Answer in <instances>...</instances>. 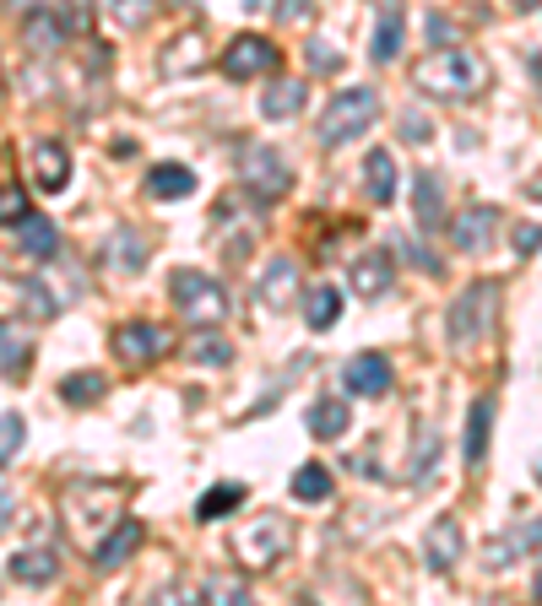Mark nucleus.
I'll return each mask as SVG.
<instances>
[{"instance_id":"1","label":"nucleus","mask_w":542,"mask_h":606,"mask_svg":"<svg viewBox=\"0 0 542 606\" xmlns=\"http://www.w3.org/2000/svg\"><path fill=\"white\" fill-rule=\"evenodd\" d=\"M489 81H494L489 60L466 43H440L434 54H423L413 66V87L434 103H472L489 92Z\"/></svg>"},{"instance_id":"45","label":"nucleus","mask_w":542,"mask_h":606,"mask_svg":"<svg viewBox=\"0 0 542 606\" xmlns=\"http://www.w3.org/2000/svg\"><path fill=\"white\" fill-rule=\"evenodd\" d=\"M428 33L440 43H451V22H445V17H428Z\"/></svg>"},{"instance_id":"50","label":"nucleus","mask_w":542,"mask_h":606,"mask_svg":"<svg viewBox=\"0 0 542 606\" xmlns=\"http://www.w3.org/2000/svg\"><path fill=\"white\" fill-rule=\"evenodd\" d=\"M0 103H6V81H0Z\"/></svg>"},{"instance_id":"41","label":"nucleus","mask_w":542,"mask_h":606,"mask_svg":"<svg viewBox=\"0 0 542 606\" xmlns=\"http://www.w3.org/2000/svg\"><path fill=\"white\" fill-rule=\"evenodd\" d=\"M185 60H190L196 71H201V60H207V54H201V39H190V33H185V39H179V49H174V54L164 60L168 77H179V71H185Z\"/></svg>"},{"instance_id":"7","label":"nucleus","mask_w":542,"mask_h":606,"mask_svg":"<svg viewBox=\"0 0 542 606\" xmlns=\"http://www.w3.org/2000/svg\"><path fill=\"white\" fill-rule=\"evenodd\" d=\"M223 77L228 81H250V77H277L283 71V54H277V43L260 39V33H239V39L223 49Z\"/></svg>"},{"instance_id":"24","label":"nucleus","mask_w":542,"mask_h":606,"mask_svg":"<svg viewBox=\"0 0 542 606\" xmlns=\"http://www.w3.org/2000/svg\"><path fill=\"white\" fill-rule=\"evenodd\" d=\"M104 260H109L115 271H126V277H136V271L147 266V239H141L136 228H115V234L104 239Z\"/></svg>"},{"instance_id":"37","label":"nucleus","mask_w":542,"mask_h":606,"mask_svg":"<svg viewBox=\"0 0 542 606\" xmlns=\"http://www.w3.org/2000/svg\"><path fill=\"white\" fill-rule=\"evenodd\" d=\"M434 460H440V434H434V428H417V455H407V471H413V483H428Z\"/></svg>"},{"instance_id":"19","label":"nucleus","mask_w":542,"mask_h":606,"mask_svg":"<svg viewBox=\"0 0 542 606\" xmlns=\"http://www.w3.org/2000/svg\"><path fill=\"white\" fill-rule=\"evenodd\" d=\"M33 368V336L22 320H0V374L6 379H22Z\"/></svg>"},{"instance_id":"47","label":"nucleus","mask_w":542,"mask_h":606,"mask_svg":"<svg viewBox=\"0 0 542 606\" xmlns=\"http://www.w3.org/2000/svg\"><path fill=\"white\" fill-rule=\"evenodd\" d=\"M11 504H17V498H11V493H6V487H0V530L11 526Z\"/></svg>"},{"instance_id":"26","label":"nucleus","mask_w":542,"mask_h":606,"mask_svg":"<svg viewBox=\"0 0 542 606\" xmlns=\"http://www.w3.org/2000/svg\"><path fill=\"white\" fill-rule=\"evenodd\" d=\"M245 498H250V487H245V483H217V487H207V493L196 498V520H201V526H211V520H228V515H234Z\"/></svg>"},{"instance_id":"28","label":"nucleus","mask_w":542,"mask_h":606,"mask_svg":"<svg viewBox=\"0 0 542 606\" xmlns=\"http://www.w3.org/2000/svg\"><path fill=\"white\" fill-rule=\"evenodd\" d=\"M104 17H109L120 33H147L152 17H158V0H104Z\"/></svg>"},{"instance_id":"22","label":"nucleus","mask_w":542,"mask_h":606,"mask_svg":"<svg viewBox=\"0 0 542 606\" xmlns=\"http://www.w3.org/2000/svg\"><path fill=\"white\" fill-rule=\"evenodd\" d=\"M304 103H309V81L283 77L260 92V115H266V120H293V115H304Z\"/></svg>"},{"instance_id":"42","label":"nucleus","mask_w":542,"mask_h":606,"mask_svg":"<svg viewBox=\"0 0 542 606\" xmlns=\"http://www.w3.org/2000/svg\"><path fill=\"white\" fill-rule=\"evenodd\" d=\"M28 211H33V206H28V196H22L17 185H6V190H0V222H22Z\"/></svg>"},{"instance_id":"21","label":"nucleus","mask_w":542,"mask_h":606,"mask_svg":"<svg viewBox=\"0 0 542 606\" xmlns=\"http://www.w3.org/2000/svg\"><path fill=\"white\" fill-rule=\"evenodd\" d=\"M402 39H407V17H402V0H380V28H375V43H369V54H375L380 66H391V60L402 54Z\"/></svg>"},{"instance_id":"35","label":"nucleus","mask_w":542,"mask_h":606,"mask_svg":"<svg viewBox=\"0 0 542 606\" xmlns=\"http://www.w3.org/2000/svg\"><path fill=\"white\" fill-rule=\"evenodd\" d=\"M293 498H298V504H321V498H332V471L315 466V460L298 466V471H293Z\"/></svg>"},{"instance_id":"5","label":"nucleus","mask_w":542,"mask_h":606,"mask_svg":"<svg viewBox=\"0 0 542 606\" xmlns=\"http://www.w3.org/2000/svg\"><path fill=\"white\" fill-rule=\"evenodd\" d=\"M494 320H500V282H472L451 304V341L477 347V341L494 336Z\"/></svg>"},{"instance_id":"13","label":"nucleus","mask_w":542,"mask_h":606,"mask_svg":"<svg viewBox=\"0 0 542 606\" xmlns=\"http://www.w3.org/2000/svg\"><path fill=\"white\" fill-rule=\"evenodd\" d=\"M494 234H500V211L494 206H466L451 222V239H456L461 255H483L494 244Z\"/></svg>"},{"instance_id":"6","label":"nucleus","mask_w":542,"mask_h":606,"mask_svg":"<svg viewBox=\"0 0 542 606\" xmlns=\"http://www.w3.org/2000/svg\"><path fill=\"white\" fill-rule=\"evenodd\" d=\"M239 185H245L260 206H272L293 190V168L277 147H245V158H239Z\"/></svg>"},{"instance_id":"33","label":"nucleus","mask_w":542,"mask_h":606,"mask_svg":"<svg viewBox=\"0 0 542 606\" xmlns=\"http://www.w3.org/2000/svg\"><path fill=\"white\" fill-rule=\"evenodd\" d=\"M109 396V379L104 374H92V368H82V374H71V379H60V401L66 406H92Z\"/></svg>"},{"instance_id":"2","label":"nucleus","mask_w":542,"mask_h":606,"mask_svg":"<svg viewBox=\"0 0 542 606\" xmlns=\"http://www.w3.org/2000/svg\"><path fill=\"white\" fill-rule=\"evenodd\" d=\"M6 11L22 22V43L33 54H60L71 39H82V6L77 0H6Z\"/></svg>"},{"instance_id":"34","label":"nucleus","mask_w":542,"mask_h":606,"mask_svg":"<svg viewBox=\"0 0 542 606\" xmlns=\"http://www.w3.org/2000/svg\"><path fill=\"white\" fill-rule=\"evenodd\" d=\"M185 358H190V364H201V368H223V364H234V347H228L211 325H201V336L185 347Z\"/></svg>"},{"instance_id":"43","label":"nucleus","mask_w":542,"mask_h":606,"mask_svg":"<svg viewBox=\"0 0 542 606\" xmlns=\"http://www.w3.org/2000/svg\"><path fill=\"white\" fill-rule=\"evenodd\" d=\"M538 249H542V228H538V222L515 228V255H538Z\"/></svg>"},{"instance_id":"46","label":"nucleus","mask_w":542,"mask_h":606,"mask_svg":"<svg viewBox=\"0 0 542 606\" xmlns=\"http://www.w3.org/2000/svg\"><path fill=\"white\" fill-rule=\"evenodd\" d=\"M353 466H358V477H380V460H375V455H358Z\"/></svg>"},{"instance_id":"51","label":"nucleus","mask_w":542,"mask_h":606,"mask_svg":"<svg viewBox=\"0 0 542 606\" xmlns=\"http://www.w3.org/2000/svg\"><path fill=\"white\" fill-rule=\"evenodd\" d=\"M538 483H542V460H538Z\"/></svg>"},{"instance_id":"15","label":"nucleus","mask_w":542,"mask_h":606,"mask_svg":"<svg viewBox=\"0 0 542 606\" xmlns=\"http://www.w3.org/2000/svg\"><path fill=\"white\" fill-rule=\"evenodd\" d=\"M526 553H542V515L521 520V526L510 530V536H500V542H489L483 564H489V568H510V564H521Z\"/></svg>"},{"instance_id":"40","label":"nucleus","mask_w":542,"mask_h":606,"mask_svg":"<svg viewBox=\"0 0 542 606\" xmlns=\"http://www.w3.org/2000/svg\"><path fill=\"white\" fill-rule=\"evenodd\" d=\"M304 54H309V71H342V66H347V54H342L336 43H321V39H309Z\"/></svg>"},{"instance_id":"44","label":"nucleus","mask_w":542,"mask_h":606,"mask_svg":"<svg viewBox=\"0 0 542 606\" xmlns=\"http://www.w3.org/2000/svg\"><path fill=\"white\" fill-rule=\"evenodd\" d=\"M309 11V0H277V22H293V17H304Z\"/></svg>"},{"instance_id":"20","label":"nucleus","mask_w":542,"mask_h":606,"mask_svg":"<svg viewBox=\"0 0 542 606\" xmlns=\"http://www.w3.org/2000/svg\"><path fill=\"white\" fill-rule=\"evenodd\" d=\"M6 574L17 579V585H55L60 579V553L55 547H28V553H17L11 564H6Z\"/></svg>"},{"instance_id":"4","label":"nucleus","mask_w":542,"mask_h":606,"mask_svg":"<svg viewBox=\"0 0 542 606\" xmlns=\"http://www.w3.org/2000/svg\"><path fill=\"white\" fill-rule=\"evenodd\" d=\"M168 298H174V309L190 325H223L228 309H234L228 292H223V282L207 277V271H196V266H179V271L168 277Z\"/></svg>"},{"instance_id":"38","label":"nucleus","mask_w":542,"mask_h":606,"mask_svg":"<svg viewBox=\"0 0 542 606\" xmlns=\"http://www.w3.org/2000/svg\"><path fill=\"white\" fill-rule=\"evenodd\" d=\"M22 445H28V423H22L17 411H6V417H0V466H11V460L22 455Z\"/></svg>"},{"instance_id":"29","label":"nucleus","mask_w":542,"mask_h":606,"mask_svg":"<svg viewBox=\"0 0 542 606\" xmlns=\"http://www.w3.org/2000/svg\"><path fill=\"white\" fill-rule=\"evenodd\" d=\"M364 190H369V201L375 206H391V196H396V162H391V152H369L364 158Z\"/></svg>"},{"instance_id":"11","label":"nucleus","mask_w":542,"mask_h":606,"mask_svg":"<svg viewBox=\"0 0 542 606\" xmlns=\"http://www.w3.org/2000/svg\"><path fill=\"white\" fill-rule=\"evenodd\" d=\"M461 553H466V530H461L456 515H440L434 526L423 530V558L434 574H451L461 564Z\"/></svg>"},{"instance_id":"27","label":"nucleus","mask_w":542,"mask_h":606,"mask_svg":"<svg viewBox=\"0 0 542 606\" xmlns=\"http://www.w3.org/2000/svg\"><path fill=\"white\" fill-rule=\"evenodd\" d=\"M190 190H196V168L158 162V168L147 173V196H152V201H179V196H190Z\"/></svg>"},{"instance_id":"39","label":"nucleus","mask_w":542,"mask_h":606,"mask_svg":"<svg viewBox=\"0 0 542 606\" xmlns=\"http://www.w3.org/2000/svg\"><path fill=\"white\" fill-rule=\"evenodd\" d=\"M396 136H402V141H413V147H428V141H434V120L407 109V115L396 120Z\"/></svg>"},{"instance_id":"9","label":"nucleus","mask_w":542,"mask_h":606,"mask_svg":"<svg viewBox=\"0 0 542 606\" xmlns=\"http://www.w3.org/2000/svg\"><path fill=\"white\" fill-rule=\"evenodd\" d=\"M168 341H174V336L152 320H126L115 330V352H120V364H130V368H147V364H158V358H168Z\"/></svg>"},{"instance_id":"18","label":"nucleus","mask_w":542,"mask_h":606,"mask_svg":"<svg viewBox=\"0 0 542 606\" xmlns=\"http://www.w3.org/2000/svg\"><path fill=\"white\" fill-rule=\"evenodd\" d=\"M17 249H22L28 260H39V266H43V260H55V255H60V228H55L43 211H28V217L17 222Z\"/></svg>"},{"instance_id":"36","label":"nucleus","mask_w":542,"mask_h":606,"mask_svg":"<svg viewBox=\"0 0 542 606\" xmlns=\"http://www.w3.org/2000/svg\"><path fill=\"white\" fill-rule=\"evenodd\" d=\"M22 309H28L33 320H55V315L66 309V298H55V287L43 282V277H28V282H22Z\"/></svg>"},{"instance_id":"25","label":"nucleus","mask_w":542,"mask_h":606,"mask_svg":"<svg viewBox=\"0 0 542 606\" xmlns=\"http://www.w3.org/2000/svg\"><path fill=\"white\" fill-rule=\"evenodd\" d=\"M304 428H309L315 439H342V434L353 428V411H347V401H342V396H321V401L309 406Z\"/></svg>"},{"instance_id":"48","label":"nucleus","mask_w":542,"mask_h":606,"mask_svg":"<svg viewBox=\"0 0 542 606\" xmlns=\"http://www.w3.org/2000/svg\"><path fill=\"white\" fill-rule=\"evenodd\" d=\"M510 6H515V11H532V6H542V0H510Z\"/></svg>"},{"instance_id":"31","label":"nucleus","mask_w":542,"mask_h":606,"mask_svg":"<svg viewBox=\"0 0 542 606\" xmlns=\"http://www.w3.org/2000/svg\"><path fill=\"white\" fill-rule=\"evenodd\" d=\"M342 320V292L336 287H309L304 292V325L309 330H332Z\"/></svg>"},{"instance_id":"17","label":"nucleus","mask_w":542,"mask_h":606,"mask_svg":"<svg viewBox=\"0 0 542 606\" xmlns=\"http://www.w3.org/2000/svg\"><path fill=\"white\" fill-rule=\"evenodd\" d=\"M255 298H260L266 309H288V304H298V266H293L288 255H277V260L260 271V287H255Z\"/></svg>"},{"instance_id":"12","label":"nucleus","mask_w":542,"mask_h":606,"mask_svg":"<svg viewBox=\"0 0 542 606\" xmlns=\"http://www.w3.org/2000/svg\"><path fill=\"white\" fill-rule=\"evenodd\" d=\"M347 282L358 298H391V287H396V266H391V255L385 249H364L358 260H353V271H347Z\"/></svg>"},{"instance_id":"14","label":"nucleus","mask_w":542,"mask_h":606,"mask_svg":"<svg viewBox=\"0 0 542 606\" xmlns=\"http://www.w3.org/2000/svg\"><path fill=\"white\" fill-rule=\"evenodd\" d=\"M141 542H147L141 520H115V526L98 536V547H92V564H98V568H126L130 558L141 553Z\"/></svg>"},{"instance_id":"32","label":"nucleus","mask_w":542,"mask_h":606,"mask_svg":"<svg viewBox=\"0 0 542 606\" xmlns=\"http://www.w3.org/2000/svg\"><path fill=\"white\" fill-rule=\"evenodd\" d=\"M196 596L211 602V606H239L245 596H250V579H245V574H207Z\"/></svg>"},{"instance_id":"49","label":"nucleus","mask_w":542,"mask_h":606,"mask_svg":"<svg viewBox=\"0 0 542 606\" xmlns=\"http://www.w3.org/2000/svg\"><path fill=\"white\" fill-rule=\"evenodd\" d=\"M532 596H538V602H542V568H538V579H532Z\"/></svg>"},{"instance_id":"8","label":"nucleus","mask_w":542,"mask_h":606,"mask_svg":"<svg viewBox=\"0 0 542 606\" xmlns=\"http://www.w3.org/2000/svg\"><path fill=\"white\" fill-rule=\"evenodd\" d=\"M342 385H347V396L385 401V396H391V385H396V368H391L385 352H353V358L342 364Z\"/></svg>"},{"instance_id":"3","label":"nucleus","mask_w":542,"mask_h":606,"mask_svg":"<svg viewBox=\"0 0 542 606\" xmlns=\"http://www.w3.org/2000/svg\"><path fill=\"white\" fill-rule=\"evenodd\" d=\"M375 120H380L375 87H347V92H336L332 103H326V115L315 125V141L321 147H347V141H358Z\"/></svg>"},{"instance_id":"23","label":"nucleus","mask_w":542,"mask_h":606,"mask_svg":"<svg viewBox=\"0 0 542 606\" xmlns=\"http://www.w3.org/2000/svg\"><path fill=\"white\" fill-rule=\"evenodd\" d=\"M413 211H417V228H440L445 222V185L434 168H423L413 179Z\"/></svg>"},{"instance_id":"16","label":"nucleus","mask_w":542,"mask_h":606,"mask_svg":"<svg viewBox=\"0 0 542 606\" xmlns=\"http://www.w3.org/2000/svg\"><path fill=\"white\" fill-rule=\"evenodd\" d=\"M33 185H39L43 196H60L71 185V152H66V141H39L33 147Z\"/></svg>"},{"instance_id":"10","label":"nucleus","mask_w":542,"mask_h":606,"mask_svg":"<svg viewBox=\"0 0 542 606\" xmlns=\"http://www.w3.org/2000/svg\"><path fill=\"white\" fill-rule=\"evenodd\" d=\"M288 547H293V526L283 515H266V520H255V526L239 536V553H245L255 568H272Z\"/></svg>"},{"instance_id":"30","label":"nucleus","mask_w":542,"mask_h":606,"mask_svg":"<svg viewBox=\"0 0 542 606\" xmlns=\"http://www.w3.org/2000/svg\"><path fill=\"white\" fill-rule=\"evenodd\" d=\"M489 428H494V401H472V411H466V445H461L466 466H477L489 455Z\"/></svg>"}]
</instances>
